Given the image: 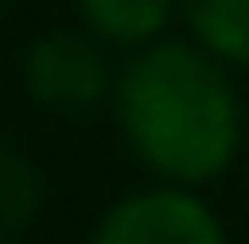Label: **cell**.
Masks as SVG:
<instances>
[{
    "mask_svg": "<svg viewBox=\"0 0 249 244\" xmlns=\"http://www.w3.org/2000/svg\"><path fill=\"white\" fill-rule=\"evenodd\" d=\"M183 22L216 61L249 67V0H183Z\"/></svg>",
    "mask_w": 249,
    "mask_h": 244,
    "instance_id": "cell-5",
    "label": "cell"
},
{
    "mask_svg": "<svg viewBox=\"0 0 249 244\" xmlns=\"http://www.w3.org/2000/svg\"><path fill=\"white\" fill-rule=\"evenodd\" d=\"M45 206V172L22 145H6L0 139V239L17 244V233L39 217Z\"/></svg>",
    "mask_w": 249,
    "mask_h": 244,
    "instance_id": "cell-6",
    "label": "cell"
},
{
    "mask_svg": "<svg viewBox=\"0 0 249 244\" xmlns=\"http://www.w3.org/2000/svg\"><path fill=\"white\" fill-rule=\"evenodd\" d=\"M0 244H11V239H0Z\"/></svg>",
    "mask_w": 249,
    "mask_h": 244,
    "instance_id": "cell-8",
    "label": "cell"
},
{
    "mask_svg": "<svg viewBox=\"0 0 249 244\" xmlns=\"http://www.w3.org/2000/svg\"><path fill=\"white\" fill-rule=\"evenodd\" d=\"M111 45H100L89 28H61V34H39L22 56V89L34 106L61 111V117H83L116 89Z\"/></svg>",
    "mask_w": 249,
    "mask_h": 244,
    "instance_id": "cell-2",
    "label": "cell"
},
{
    "mask_svg": "<svg viewBox=\"0 0 249 244\" xmlns=\"http://www.w3.org/2000/svg\"><path fill=\"white\" fill-rule=\"evenodd\" d=\"M6 6H11V0H0V11H6Z\"/></svg>",
    "mask_w": 249,
    "mask_h": 244,
    "instance_id": "cell-7",
    "label": "cell"
},
{
    "mask_svg": "<svg viewBox=\"0 0 249 244\" xmlns=\"http://www.w3.org/2000/svg\"><path fill=\"white\" fill-rule=\"evenodd\" d=\"M111 111L122 145L155 183L205 189L244 150V100L232 67L199 39H155L116 67Z\"/></svg>",
    "mask_w": 249,
    "mask_h": 244,
    "instance_id": "cell-1",
    "label": "cell"
},
{
    "mask_svg": "<svg viewBox=\"0 0 249 244\" xmlns=\"http://www.w3.org/2000/svg\"><path fill=\"white\" fill-rule=\"evenodd\" d=\"M89 244H227V227L199 189L150 183L116 200Z\"/></svg>",
    "mask_w": 249,
    "mask_h": 244,
    "instance_id": "cell-3",
    "label": "cell"
},
{
    "mask_svg": "<svg viewBox=\"0 0 249 244\" xmlns=\"http://www.w3.org/2000/svg\"><path fill=\"white\" fill-rule=\"evenodd\" d=\"M78 22L111 50H144L166 39V28L183 17V0H72Z\"/></svg>",
    "mask_w": 249,
    "mask_h": 244,
    "instance_id": "cell-4",
    "label": "cell"
}]
</instances>
